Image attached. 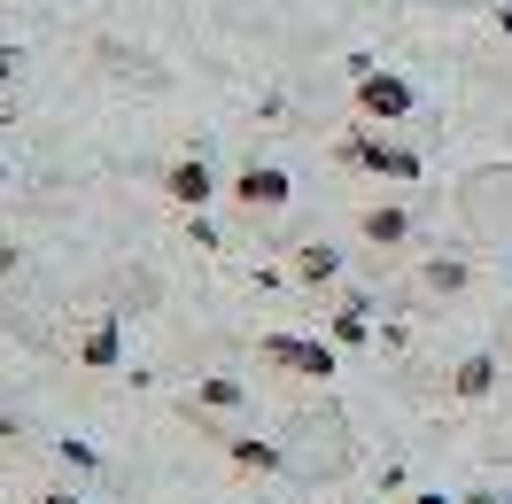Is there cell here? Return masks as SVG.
Listing matches in <instances>:
<instances>
[{
    "label": "cell",
    "mask_w": 512,
    "mask_h": 504,
    "mask_svg": "<svg viewBox=\"0 0 512 504\" xmlns=\"http://www.w3.org/2000/svg\"><path fill=\"white\" fill-rule=\"evenodd\" d=\"M419 280L435 287V295H458V287H466V264H458V256H450V264H427V272H419Z\"/></svg>",
    "instance_id": "cell-13"
},
{
    "label": "cell",
    "mask_w": 512,
    "mask_h": 504,
    "mask_svg": "<svg viewBox=\"0 0 512 504\" xmlns=\"http://www.w3.org/2000/svg\"><path fill=\"white\" fill-rule=\"evenodd\" d=\"M350 101H357V117H365V125H404V117H412V86H404L396 70H357V78H350Z\"/></svg>",
    "instance_id": "cell-2"
},
{
    "label": "cell",
    "mask_w": 512,
    "mask_h": 504,
    "mask_svg": "<svg viewBox=\"0 0 512 504\" xmlns=\"http://www.w3.org/2000/svg\"><path fill=\"white\" fill-rule=\"evenodd\" d=\"M365 334H373V318H365V303H357V295H342V303H334V342H342V349H357Z\"/></svg>",
    "instance_id": "cell-11"
},
{
    "label": "cell",
    "mask_w": 512,
    "mask_h": 504,
    "mask_svg": "<svg viewBox=\"0 0 512 504\" xmlns=\"http://www.w3.org/2000/svg\"><path fill=\"white\" fill-rule=\"evenodd\" d=\"M117 357H125V349H117V318L101 311V318H94V334L78 342V365H86V373H117Z\"/></svg>",
    "instance_id": "cell-8"
},
{
    "label": "cell",
    "mask_w": 512,
    "mask_h": 504,
    "mask_svg": "<svg viewBox=\"0 0 512 504\" xmlns=\"http://www.w3.org/2000/svg\"><path fill=\"white\" fill-rule=\"evenodd\" d=\"M32 504H86V497H78V489H39Z\"/></svg>",
    "instance_id": "cell-15"
},
{
    "label": "cell",
    "mask_w": 512,
    "mask_h": 504,
    "mask_svg": "<svg viewBox=\"0 0 512 504\" xmlns=\"http://www.w3.org/2000/svg\"><path fill=\"white\" fill-rule=\"evenodd\" d=\"M163 194H171V202H179V210L194 218V210H202V202L218 194V171H210L202 156H179L171 171H163Z\"/></svg>",
    "instance_id": "cell-5"
},
{
    "label": "cell",
    "mask_w": 512,
    "mask_h": 504,
    "mask_svg": "<svg viewBox=\"0 0 512 504\" xmlns=\"http://www.w3.org/2000/svg\"><path fill=\"white\" fill-rule=\"evenodd\" d=\"M194 404H202V411H241V380L210 373V380H202V388H194Z\"/></svg>",
    "instance_id": "cell-12"
},
{
    "label": "cell",
    "mask_w": 512,
    "mask_h": 504,
    "mask_svg": "<svg viewBox=\"0 0 512 504\" xmlns=\"http://www.w3.org/2000/svg\"><path fill=\"white\" fill-rule=\"evenodd\" d=\"M0 187H8V163H0Z\"/></svg>",
    "instance_id": "cell-19"
},
{
    "label": "cell",
    "mask_w": 512,
    "mask_h": 504,
    "mask_svg": "<svg viewBox=\"0 0 512 504\" xmlns=\"http://www.w3.org/2000/svg\"><path fill=\"white\" fill-rule=\"evenodd\" d=\"M412 504H458V497H435V489H427V497H412Z\"/></svg>",
    "instance_id": "cell-18"
},
{
    "label": "cell",
    "mask_w": 512,
    "mask_h": 504,
    "mask_svg": "<svg viewBox=\"0 0 512 504\" xmlns=\"http://www.w3.org/2000/svg\"><path fill=\"white\" fill-rule=\"evenodd\" d=\"M458 504H505V497H497V489H466Z\"/></svg>",
    "instance_id": "cell-16"
},
{
    "label": "cell",
    "mask_w": 512,
    "mask_h": 504,
    "mask_svg": "<svg viewBox=\"0 0 512 504\" xmlns=\"http://www.w3.org/2000/svg\"><path fill=\"white\" fill-rule=\"evenodd\" d=\"M497 380H505L497 349H474V357H458V373H450V396H458V404H481V396H497Z\"/></svg>",
    "instance_id": "cell-6"
},
{
    "label": "cell",
    "mask_w": 512,
    "mask_h": 504,
    "mask_svg": "<svg viewBox=\"0 0 512 504\" xmlns=\"http://www.w3.org/2000/svg\"><path fill=\"white\" fill-rule=\"evenodd\" d=\"M334 156L357 163V171H373V179H419V156H412V148H396V140H381V132H350Z\"/></svg>",
    "instance_id": "cell-3"
},
{
    "label": "cell",
    "mask_w": 512,
    "mask_h": 504,
    "mask_svg": "<svg viewBox=\"0 0 512 504\" xmlns=\"http://www.w3.org/2000/svg\"><path fill=\"white\" fill-rule=\"evenodd\" d=\"M357 233H365L373 249H404V241H412V210H396V202H373V210H357Z\"/></svg>",
    "instance_id": "cell-7"
},
{
    "label": "cell",
    "mask_w": 512,
    "mask_h": 504,
    "mask_svg": "<svg viewBox=\"0 0 512 504\" xmlns=\"http://www.w3.org/2000/svg\"><path fill=\"white\" fill-rule=\"evenodd\" d=\"M497 24H505V39H512V0H505V8H497Z\"/></svg>",
    "instance_id": "cell-17"
},
{
    "label": "cell",
    "mask_w": 512,
    "mask_h": 504,
    "mask_svg": "<svg viewBox=\"0 0 512 504\" xmlns=\"http://www.w3.org/2000/svg\"><path fill=\"white\" fill-rule=\"evenodd\" d=\"M233 202H241V210H264V218H272V210H288L295 202V179L288 171H280V163H241V171H233Z\"/></svg>",
    "instance_id": "cell-4"
},
{
    "label": "cell",
    "mask_w": 512,
    "mask_h": 504,
    "mask_svg": "<svg viewBox=\"0 0 512 504\" xmlns=\"http://www.w3.org/2000/svg\"><path fill=\"white\" fill-rule=\"evenodd\" d=\"M16 70H24V55H16V47H0V86H16Z\"/></svg>",
    "instance_id": "cell-14"
},
{
    "label": "cell",
    "mask_w": 512,
    "mask_h": 504,
    "mask_svg": "<svg viewBox=\"0 0 512 504\" xmlns=\"http://www.w3.org/2000/svg\"><path fill=\"white\" fill-rule=\"evenodd\" d=\"M256 365H272V373H295V380H334V342H303V334H264L256 342Z\"/></svg>",
    "instance_id": "cell-1"
},
{
    "label": "cell",
    "mask_w": 512,
    "mask_h": 504,
    "mask_svg": "<svg viewBox=\"0 0 512 504\" xmlns=\"http://www.w3.org/2000/svg\"><path fill=\"white\" fill-rule=\"evenodd\" d=\"M225 450H233V466H241V473H280V450L256 442V435H225Z\"/></svg>",
    "instance_id": "cell-10"
},
{
    "label": "cell",
    "mask_w": 512,
    "mask_h": 504,
    "mask_svg": "<svg viewBox=\"0 0 512 504\" xmlns=\"http://www.w3.org/2000/svg\"><path fill=\"white\" fill-rule=\"evenodd\" d=\"M334 272H342V249H326V241H303V249H295V280L303 287H326Z\"/></svg>",
    "instance_id": "cell-9"
}]
</instances>
